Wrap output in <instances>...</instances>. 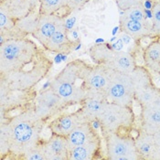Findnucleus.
<instances>
[{"instance_id": "obj_15", "label": "nucleus", "mask_w": 160, "mask_h": 160, "mask_svg": "<svg viewBox=\"0 0 160 160\" xmlns=\"http://www.w3.org/2000/svg\"><path fill=\"white\" fill-rule=\"evenodd\" d=\"M120 24L122 32L129 35L136 42H140L147 38H157L155 36L151 20L143 22L134 19L120 18Z\"/></svg>"}, {"instance_id": "obj_20", "label": "nucleus", "mask_w": 160, "mask_h": 160, "mask_svg": "<svg viewBox=\"0 0 160 160\" xmlns=\"http://www.w3.org/2000/svg\"><path fill=\"white\" fill-rule=\"evenodd\" d=\"M139 128L151 135L160 130V108L152 106L141 107Z\"/></svg>"}, {"instance_id": "obj_33", "label": "nucleus", "mask_w": 160, "mask_h": 160, "mask_svg": "<svg viewBox=\"0 0 160 160\" xmlns=\"http://www.w3.org/2000/svg\"><path fill=\"white\" fill-rule=\"evenodd\" d=\"M0 1H3V0H0Z\"/></svg>"}, {"instance_id": "obj_19", "label": "nucleus", "mask_w": 160, "mask_h": 160, "mask_svg": "<svg viewBox=\"0 0 160 160\" xmlns=\"http://www.w3.org/2000/svg\"><path fill=\"white\" fill-rule=\"evenodd\" d=\"M75 42L68 35V28H63L55 33L43 46V49L53 53H70L72 51Z\"/></svg>"}, {"instance_id": "obj_10", "label": "nucleus", "mask_w": 160, "mask_h": 160, "mask_svg": "<svg viewBox=\"0 0 160 160\" xmlns=\"http://www.w3.org/2000/svg\"><path fill=\"white\" fill-rule=\"evenodd\" d=\"M106 99L117 104L133 106L135 84L131 73H123L112 70L110 82L106 91Z\"/></svg>"}, {"instance_id": "obj_24", "label": "nucleus", "mask_w": 160, "mask_h": 160, "mask_svg": "<svg viewBox=\"0 0 160 160\" xmlns=\"http://www.w3.org/2000/svg\"><path fill=\"white\" fill-rule=\"evenodd\" d=\"M40 15L68 14L72 11L68 8V0H38Z\"/></svg>"}, {"instance_id": "obj_6", "label": "nucleus", "mask_w": 160, "mask_h": 160, "mask_svg": "<svg viewBox=\"0 0 160 160\" xmlns=\"http://www.w3.org/2000/svg\"><path fill=\"white\" fill-rule=\"evenodd\" d=\"M102 136L111 133L131 132L136 122L133 106H125L106 101L98 117Z\"/></svg>"}, {"instance_id": "obj_17", "label": "nucleus", "mask_w": 160, "mask_h": 160, "mask_svg": "<svg viewBox=\"0 0 160 160\" xmlns=\"http://www.w3.org/2000/svg\"><path fill=\"white\" fill-rule=\"evenodd\" d=\"M47 160H69L70 148L65 136L51 134L48 140H44Z\"/></svg>"}, {"instance_id": "obj_7", "label": "nucleus", "mask_w": 160, "mask_h": 160, "mask_svg": "<svg viewBox=\"0 0 160 160\" xmlns=\"http://www.w3.org/2000/svg\"><path fill=\"white\" fill-rule=\"evenodd\" d=\"M95 64H103L109 69L123 73H131L137 66L136 55L125 50H114L111 45L98 44L90 49Z\"/></svg>"}, {"instance_id": "obj_21", "label": "nucleus", "mask_w": 160, "mask_h": 160, "mask_svg": "<svg viewBox=\"0 0 160 160\" xmlns=\"http://www.w3.org/2000/svg\"><path fill=\"white\" fill-rule=\"evenodd\" d=\"M102 141L91 142L72 148L69 160H93L102 158Z\"/></svg>"}, {"instance_id": "obj_4", "label": "nucleus", "mask_w": 160, "mask_h": 160, "mask_svg": "<svg viewBox=\"0 0 160 160\" xmlns=\"http://www.w3.org/2000/svg\"><path fill=\"white\" fill-rule=\"evenodd\" d=\"M52 62L43 52L33 63L9 73L0 74V84L11 90L31 91L43 81L52 68Z\"/></svg>"}, {"instance_id": "obj_5", "label": "nucleus", "mask_w": 160, "mask_h": 160, "mask_svg": "<svg viewBox=\"0 0 160 160\" xmlns=\"http://www.w3.org/2000/svg\"><path fill=\"white\" fill-rule=\"evenodd\" d=\"M39 6L38 0L0 1V38L1 43L10 38H23L16 29L17 23Z\"/></svg>"}, {"instance_id": "obj_25", "label": "nucleus", "mask_w": 160, "mask_h": 160, "mask_svg": "<svg viewBox=\"0 0 160 160\" xmlns=\"http://www.w3.org/2000/svg\"><path fill=\"white\" fill-rule=\"evenodd\" d=\"M11 150V128L8 120L0 122V159H8Z\"/></svg>"}, {"instance_id": "obj_13", "label": "nucleus", "mask_w": 160, "mask_h": 160, "mask_svg": "<svg viewBox=\"0 0 160 160\" xmlns=\"http://www.w3.org/2000/svg\"><path fill=\"white\" fill-rule=\"evenodd\" d=\"M112 70L103 64L90 65L85 74L88 95L102 94L106 96V91L110 82Z\"/></svg>"}, {"instance_id": "obj_28", "label": "nucleus", "mask_w": 160, "mask_h": 160, "mask_svg": "<svg viewBox=\"0 0 160 160\" xmlns=\"http://www.w3.org/2000/svg\"><path fill=\"white\" fill-rule=\"evenodd\" d=\"M152 26L156 37L160 36V0L154 3L152 8Z\"/></svg>"}, {"instance_id": "obj_30", "label": "nucleus", "mask_w": 160, "mask_h": 160, "mask_svg": "<svg viewBox=\"0 0 160 160\" xmlns=\"http://www.w3.org/2000/svg\"><path fill=\"white\" fill-rule=\"evenodd\" d=\"M90 0H68V8L72 12L82 8Z\"/></svg>"}, {"instance_id": "obj_34", "label": "nucleus", "mask_w": 160, "mask_h": 160, "mask_svg": "<svg viewBox=\"0 0 160 160\" xmlns=\"http://www.w3.org/2000/svg\"><path fill=\"white\" fill-rule=\"evenodd\" d=\"M159 39H160V36H159Z\"/></svg>"}, {"instance_id": "obj_31", "label": "nucleus", "mask_w": 160, "mask_h": 160, "mask_svg": "<svg viewBox=\"0 0 160 160\" xmlns=\"http://www.w3.org/2000/svg\"><path fill=\"white\" fill-rule=\"evenodd\" d=\"M153 136L155 142V160H160V130Z\"/></svg>"}, {"instance_id": "obj_29", "label": "nucleus", "mask_w": 160, "mask_h": 160, "mask_svg": "<svg viewBox=\"0 0 160 160\" xmlns=\"http://www.w3.org/2000/svg\"><path fill=\"white\" fill-rule=\"evenodd\" d=\"M116 3L121 10H126L132 7H135L137 5H142V0H116Z\"/></svg>"}, {"instance_id": "obj_22", "label": "nucleus", "mask_w": 160, "mask_h": 160, "mask_svg": "<svg viewBox=\"0 0 160 160\" xmlns=\"http://www.w3.org/2000/svg\"><path fill=\"white\" fill-rule=\"evenodd\" d=\"M144 66L153 73L160 76V39L159 37L153 40L145 48L143 51Z\"/></svg>"}, {"instance_id": "obj_1", "label": "nucleus", "mask_w": 160, "mask_h": 160, "mask_svg": "<svg viewBox=\"0 0 160 160\" xmlns=\"http://www.w3.org/2000/svg\"><path fill=\"white\" fill-rule=\"evenodd\" d=\"M11 128V150L8 158L22 159L23 156L43 139L41 134L46 122L39 118L33 105L9 117Z\"/></svg>"}, {"instance_id": "obj_18", "label": "nucleus", "mask_w": 160, "mask_h": 160, "mask_svg": "<svg viewBox=\"0 0 160 160\" xmlns=\"http://www.w3.org/2000/svg\"><path fill=\"white\" fill-rule=\"evenodd\" d=\"M106 101V96L102 94L87 95L86 99L80 105V108L88 122L92 123L95 120H98Z\"/></svg>"}, {"instance_id": "obj_16", "label": "nucleus", "mask_w": 160, "mask_h": 160, "mask_svg": "<svg viewBox=\"0 0 160 160\" xmlns=\"http://www.w3.org/2000/svg\"><path fill=\"white\" fill-rule=\"evenodd\" d=\"M70 150L78 146H82L87 143L102 141V137L98 131L91 122H85L79 125L76 129L66 136Z\"/></svg>"}, {"instance_id": "obj_9", "label": "nucleus", "mask_w": 160, "mask_h": 160, "mask_svg": "<svg viewBox=\"0 0 160 160\" xmlns=\"http://www.w3.org/2000/svg\"><path fill=\"white\" fill-rule=\"evenodd\" d=\"M37 94L35 89L17 91L0 84V122L8 120L11 112H19L32 106Z\"/></svg>"}, {"instance_id": "obj_8", "label": "nucleus", "mask_w": 160, "mask_h": 160, "mask_svg": "<svg viewBox=\"0 0 160 160\" xmlns=\"http://www.w3.org/2000/svg\"><path fill=\"white\" fill-rule=\"evenodd\" d=\"M106 158L109 160H141L136 150L135 137L130 132L111 133L102 136Z\"/></svg>"}, {"instance_id": "obj_27", "label": "nucleus", "mask_w": 160, "mask_h": 160, "mask_svg": "<svg viewBox=\"0 0 160 160\" xmlns=\"http://www.w3.org/2000/svg\"><path fill=\"white\" fill-rule=\"evenodd\" d=\"M24 160H47L45 148H44V140H42L36 147L29 149L22 158Z\"/></svg>"}, {"instance_id": "obj_11", "label": "nucleus", "mask_w": 160, "mask_h": 160, "mask_svg": "<svg viewBox=\"0 0 160 160\" xmlns=\"http://www.w3.org/2000/svg\"><path fill=\"white\" fill-rule=\"evenodd\" d=\"M69 107L70 106L49 86L46 90L38 92L33 102L35 112L46 123L52 120Z\"/></svg>"}, {"instance_id": "obj_12", "label": "nucleus", "mask_w": 160, "mask_h": 160, "mask_svg": "<svg viewBox=\"0 0 160 160\" xmlns=\"http://www.w3.org/2000/svg\"><path fill=\"white\" fill-rule=\"evenodd\" d=\"M68 17V14L60 13L51 15H40L37 28L32 36L43 47L55 33L63 28H67L66 21Z\"/></svg>"}, {"instance_id": "obj_26", "label": "nucleus", "mask_w": 160, "mask_h": 160, "mask_svg": "<svg viewBox=\"0 0 160 160\" xmlns=\"http://www.w3.org/2000/svg\"><path fill=\"white\" fill-rule=\"evenodd\" d=\"M121 18L138 20V21H143V22H147V21L150 20V19H148L147 15H146V8H144L143 4L132 7V8L123 11V14L121 15Z\"/></svg>"}, {"instance_id": "obj_23", "label": "nucleus", "mask_w": 160, "mask_h": 160, "mask_svg": "<svg viewBox=\"0 0 160 160\" xmlns=\"http://www.w3.org/2000/svg\"><path fill=\"white\" fill-rule=\"evenodd\" d=\"M135 142L141 160H155V142L153 135L138 128Z\"/></svg>"}, {"instance_id": "obj_3", "label": "nucleus", "mask_w": 160, "mask_h": 160, "mask_svg": "<svg viewBox=\"0 0 160 160\" xmlns=\"http://www.w3.org/2000/svg\"><path fill=\"white\" fill-rule=\"evenodd\" d=\"M43 49L28 38H10L0 43V74L17 72L33 63Z\"/></svg>"}, {"instance_id": "obj_32", "label": "nucleus", "mask_w": 160, "mask_h": 160, "mask_svg": "<svg viewBox=\"0 0 160 160\" xmlns=\"http://www.w3.org/2000/svg\"><path fill=\"white\" fill-rule=\"evenodd\" d=\"M144 1H147V0H144ZM148 1H151V2H157V1H158V0H148Z\"/></svg>"}, {"instance_id": "obj_2", "label": "nucleus", "mask_w": 160, "mask_h": 160, "mask_svg": "<svg viewBox=\"0 0 160 160\" xmlns=\"http://www.w3.org/2000/svg\"><path fill=\"white\" fill-rule=\"evenodd\" d=\"M91 64L77 59L69 62L50 81L49 87L71 107L81 105L88 95L85 74Z\"/></svg>"}, {"instance_id": "obj_14", "label": "nucleus", "mask_w": 160, "mask_h": 160, "mask_svg": "<svg viewBox=\"0 0 160 160\" xmlns=\"http://www.w3.org/2000/svg\"><path fill=\"white\" fill-rule=\"evenodd\" d=\"M88 122L81 108L72 112H62L49 122L51 134L58 136H69L82 123Z\"/></svg>"}]
</instances>
